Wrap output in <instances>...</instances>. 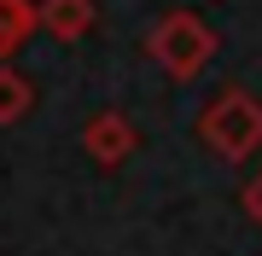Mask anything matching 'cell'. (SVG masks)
Masks as SVG:
<instances>
[{
	"mask_svg": "<svg viewBox=\"0 0 262 256\" xmlns=\"http://www.w3.org/2000/svg\"><path fill=\"white\" fill-rule=\"evenodd\" d=\"M29 111H35V82H29L18 64H0V128L24 123Z\"/></svg>",
	"mask_w": 262,
	"mask_h": 256,
	"instance_id": "6",
	"label": "cell"
},
{
	"mask_svg": "<svg viewBox=\"0 0 262 256\" xmlns=\"http://www.w3.org/2000/svg\"><path fill=\"white\" fill-rule=\"evenodd\" d=\"M140 146V128H134L128 111H94L82 123V152L99 163V169H122Z\"/></svg>",
	"mask_w": 262,
	"mask_h": 256,
	"instance_id": "3",
	"label": "cell"
},
{
	"mask_svg": "<svg viewBox=\"0 0 262 256\" xmlns=\"http://www.w3.org/2000/svg\"><path fill=\"white\" fill-rule=\"evenodd\" d=\"M198 140L210 146V157L245 163L251 152H262V99L251 87H222L198 111Z\"/></svg>",
	"mask_w": 262,
	"mask_h": 256,
	"instance_id": "2",
	"label": "cell"
},
{
	"mask_svg": "<svg viewBox=\"0 0 262 256\" xmlns=\"http://www.w3.org/2000/svg\"><path fill=\"white\" fill-rule=\"evenodd\" d=\"M215 29L198 18V12H187V6H169V12H158V24L146 29V53L158 58V70L169 82H192V76H204L210 70V58H215Z\"/></svg>",
	"mask_w": 262,
	"mask_h": 256,
	"instance_id": "1",
	"label": "cell"
},
{
	"mask_svg": "<svg viewBox=\"0 0 262 256\" xmlns=\"http://www.w3.org/2000/svg\"><path fill=\"white\" fill-rule=\"evenodd\" d=\"M239 204H245V216H251L256 227H262V169H256L251 180H245V192H239Z\"/></svg>",
	"mask_w": 262,
	"mask_h": 256,
	"instance_id": "7",
	"label": "cell"
},
{
	"mask_svg": "<svg viewBox=\"0 0 262 256\" xmlns=\"http://www.w3.org/2000/svg\"><path fill=\"white\" fill-rule=\"evenodd\" d=\"M35 6H41V29H47L53 41H82V35H94V24H99L94 0H35Z\"/></svg>",
	"mask_w": 262,
	"mask_h": 256,
	"instance_id": "4",
	"label": "cell"
},
{
	"mask_svg": "<svg viewBox=\"0 0 262 256\" xmlns=\"http://www.w3.org/2000/svg\"><path fill=\"white\" fill-rule=\"evenodd\" d=\"M35 29H41V6L35 0H0V64H12Z\"/></svg>",
	"mask_w": 262,
	"mask_h": 256,
	"instance_id": "5",
	"label": "cell"
}]
</instances>
